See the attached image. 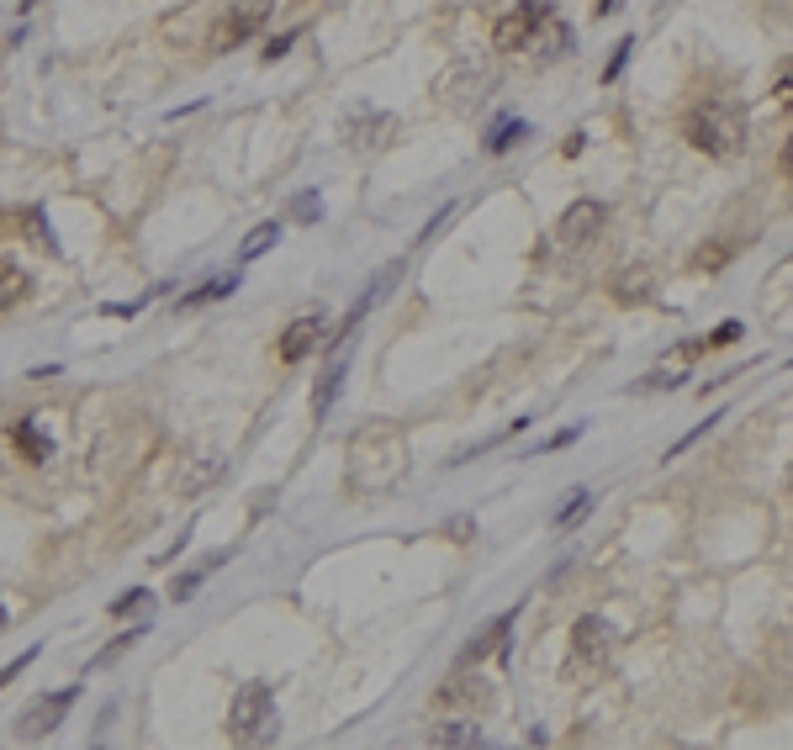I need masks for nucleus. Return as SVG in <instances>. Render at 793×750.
Instances as JSON below:
<instances>
[{
  "label": "nucleus",
  "instance_id": "nucleus-1",
  "mask_svg": "<svg viewBox=\"0 0 793 750\" xmlns=\"http://www.w3.org/2000/svg\"><path fill=\"white\" fill-rule=\"evenodd\" d=\"M682 138H688L698 154H709V159H735V154H741V143H746V111L735 106V101L709 96V101L688 106V117H682Z\"/></svg>",
  "mask_w": 793,
  "mask_h": 750
},
{
  "label": "nucleus",
  "instance_id": "nucleus-2",
  "mask_svg": "<svg viewBox=\"0 0 793 750\" xmlns=\"http://www.w3.org/2000/svg\"><path fill=\"white\" fill-rule=\"evenodd\" d=\"M228 735L238 745H260L275 735V692L270 682H244L238 687V698L228 708Z\"/></svg>",
  "mask_w": 793,
  "mask_h": 750
},
{
  "label": "nucleus",
  "instance_id": "nucleus-3",
  "mask_svg": "<svg viewBox=\"0 0 793 750\" xmlns=\"http://www.w3.org/2000/svg\"><path fill=\"white\" fill-rule=\"evenodd\" d=\"M550 16H556V6L550 0H519L508 16H497V27H492V43H497V53H524L529 43H534V32H540Z\"/></svg>",
  "mask_w": 793,
  "mask_h": 750
},
{
  "label": "nucleus",
  "instance_id": "nucleus-4",
  "mask_svg": "<svg viewBox=\"0 0 793 750\" xmlns=\"http://www.w3.org/2000/svg\"><path fill=\"white\" fill-rule=\"evenodd\" d=\"M270 22V0H238L223 11V22L212 27V53H233L260 37V27Z\"/></svg>",
  "mask_w": 793,
  "mask_h": 750
},
{
  "label": "nucleus",
  "instance_id": "nucleus-5",
  "mask_svg": "<svg viewBox=\"0 0 793 750\" xmlns=\"http://www.w3.org/2000/svg\"><path fill=\"white\" fill-rule=\"evenodd\" d=\"M614 624L608 618H598V613H582L577 624H571V650H577V661H587V666H603L608 655H614Z\"/></svg>",
  "mask_w": 793,
  "mask_h": 750
},
{
  "label": "nucleus",
  "instance_id": "nucleus-6",
  "mask_svg": "<svg viewBox=\"0 0 793 750\" xmlns=\"http://www.w3.org/2000/svg\"><path fill=\"white\" fill-rule=\"evenodd\" d=\"M323 344H328V317L323 312H302L297 323L281 333V349H275V354H281V365H302L307 354L323 349Z\"/></svg>",
  "mask_w": 793,
  "mask_h": 750
},
{
  "label": "nucleus",
  "instance_id": "nucleus-7",
  "mask_svg": "<svg viewBox=\"0 0 793 750\" xmlns=\"http://www.w3.org/2000/svg\"><path fill=\"white\" fill-rule=\"evenodd\" d=\"M75 698H80V682H75V687L48 692V698H38V703H32L27 714H22V729H16V735H22V740H43L48 729L59 724V719L69 714V708H75Z\"/></svg>",
  "mask_w": 793,
  "mask_h": 750
},
{
  "label": "nucleus",
  "instance_id": "nucleus-8",
  "mask_svg": "<svg viewBox=\"0 0 793 750\" xmlns=\"http://www.w3.org/2000/svg\"><path fill=\"white\" fill-rule=\"evenodd\" d=\"M598 228H603V206L598 201H571L566 206V217H561V243H587V238H598Z\"/></svg>",
  "mask_w": 793,
  "mask_h": 750
},
{
  "label": "nucleus",
  "instance_id": "nucleus-9",
  "mask_svg": "<svg viewBox=\"0 0 793 750\" xmlns=\"http://www.w3.org/2000/svg\"><path fill=\"white\" fill-rule=\"evenodd\" d=\"M508 629H513V613H497L492 624H482L466 640V650H460V666H476L482 655H492V650H503V640H508Z\"/></svg>",
  "mask_w": 793,
  "mask_h": 750
},
{
  "label": "nucleus",
  "instance_id": "nucleus-10",
  "mask_svg": "<svg viewBox=\"0 0 793 750\" xmlns=\"http://www.w3.org/2000/svg\"><path fill=\"white\" fill-rule=\"evenodd\" d=\"M566 48H571V27L561 22V16H550V22L534 32V43H529V53H534V59H545V64L550 59H566Z\"/></svg>",
  "mask_w": 793,
  "mask_h": 750
},
{
  "label": "nucleus",
  "instance_id": "nucleus-11",
  "mask_svg": "<svg viewBox=\"0 0 793 750\" xmlns=\"http://www.w3.org/2000/svg\"><path fill=\"white\" fill-rule=\"evenodd\" d=\"M392 280H397V265H386V270H381V275L371 280V286H365V291L355 296V307H349V317H344V333H349V328H355V323H360V317H365V312H371V307L381 302V296H386V291H392Z\"/></svg>",
  "mask_w": 793,
  "mask_h": 750
},
{
  "label": "nucleus",
  "instance_id": "nucleus-12",
  "mask_svg": "<svg viewBox=\"0 0 793 750\" xmlns=\"http://www.w3.org/2000/svg\"><path fill=\"white\" fill-rule=\"evenodd\" d=\"M344 365H349V349L339 344V360H334V365L323 370V381H318V391H312V412H318V418H323V412L334 407V397H339V386H344Z\"/></svg>",
  "mask_w": 793,
  "mask_h": 750
},
{
  "label": "nucleus",
  "instance_id": "nucleus-13",
  "mask_svg": "<svg viewBox=\"0 0 793 750\" xmlns=\"http://www.w3.org/2000/svg\"><path fill=\"white\" fill-rule=\"evenodd\" d=\"M587 508H593V492H587V486H571V492L561 497V508H556V518H550V529H577V523L587 518Z\"/></svg>",
  "mask_w": 793,
  "mask_h": 750
},
{
  "label": "nucleus",
  "instance_id": "nucleus-14",
  "mask_svg": "<svg viewBox=\"0 0 793 750\" xmlns=\"http://www.w3.org/2000/svg\"><path fill=\"white\" fill-rule=\"evenodd\" d=\"M27 291H32V275H27L22 265H11V259H0V312L16 307Z\"/></svg>",
  "mask_w": 793,
  "mask_h": 750
},
{
  "label": "nucleus",
  "instance_id": "nucleus-15",
  "mask_svg": "<svg viewBox=\"0 0 793 750\" xmlns=\"http://www.w3.org/2000/svg\"><path fill=\"white\" fill-rule=\"evenodd\" d=\"M524 138H529V122L524 117H503V122H492V133L482 143H487V154H508V148L524 143Z\"/></svg>",
  "mask_w": 793,
  "mask_h": 750
},
{
  "label": "nucleus",
  "instance_id": "nucleus-16",
  "mask_svg": "<svg viewBox=\"0 0 793 750\" xmlns=\"http://www.w3.org/2000/svg\"><path fill=\"white\" fill-rule=\"evenodd\" d=\"M429 745H482V729L466 724V719H450V724L429 729Z\"/></svg>",
  "mask_w": 793,
  "mask_h": 750
},
{
  "label": "nucleus",
  "instance_id": "nucleus-17",
  "mask_svg": "<svg viewBox=\"0 0 793 750\" xmlns=\"http://www.w3.org/2000/svg\"><path fill=\"white\" fill-rule=\"evenodd\" d=\"M275 238H281V222H260V228L238 243V265H249V259H260L265 249H275Z\"/></svg>",
  "mask_w": 793,
  "mask_h": 750
},
{
  "label": "nucleus",
  "instance_id": "nucleus-18",
  "mask_svg": "<svg viewBox=\"0 0 793 750\" xmlns=\"http://www.w3.org/2000/svg\"><path fill=\"white\" fill-rule=\"evenodd\" d=\"M223 560H228V555H212V560H201L196 571H186V576H180L175 587H170V603H191V592H196L201 581H207V576L217 571V566H223Z\"/></svg>",
  "mask_w": 793,
  "mask_h": 750
},
{
  "label": "nucleus",
  "instance_id": "nucleus-19",
  "mask_svg": "<svg viewBox=\"0 0 793 750\" xmlns=\"http://www.w3.org/2000/svg\"><path fill=\"white\" fill-rule=\"evenodd\" d=\"M11 439H16V449H22L27 460H48V455H53V444L38 434V423H16V428H11Z\"/></svg>",
  "mask_w": 793,
  "mask_h": 750
},
{
  "label": "nucleus",
  "instance_id": "nucleus-20",
  "mask_svg": "<svg viewBox=\"0 0 793 750\" xmlns=\"http://www.w3.org/2000/svg\"><path fill=\"white\" fill-rule=\"evenodd\" d=\"M233 286H238V275H217V280H207V286H196L186 296V307H201V302H212V296H228Z\"/></svg>",
  "mask_w": 793,
  "mask_h": 750
},
{
  "label": "nucleus",
  "instance_id": "nucleus-21",
  "mask_svg": "<svg viewBox=\"0 0 793 750\" xmlns=\"http://www.w3.org/2000/svg\"><path fill=\"white\" fill-rule=\"evenodd\" d=\"M630 48H635V43L624 37V43H614V53H608V64H603V80H608V85H614L619 74H624V64H630Z\"/></svg>",
  "mask_w": 793,
  "mask_h": 750
},
{
  "label": "nucleus",
  "instance_id": "nucleus-22",
  "mask_svg": "<svg viewBox=\"0 0 793 750\" xmlns=\"http://www.w3.org/2000/svg\"><path fill=\"white\" fill-rule=\"evenodd\" d=\"M32 661H38V645H32V650H22L11 666H0V687H11V682H16V677H22V671L32 666Z\"/></svg>",
  "mask_w": 793,
  "mask_h": 750
},
{
  "label": "nucleus",
  "instance_id": "nucleus-23",
  "mask_svg": "<svg viewBox=\"0 0 793 750\" xmlns=\"http://www.w3.org/2000/svg\"><path fill=\"white\" fill-rule=\"evenodd\" d=\"M719 418H725V412H709V418H704V423H698V428H688V434H682V439L672 444V455H682V449H688V444H698V439H704V434H709V428H714Z\"/></svg>",
  "mask_w": 793,
  "mask_h": 750
},
{
  "label": "nucleus",
  "instance_id": "nucleus-24",
  "mask_svg": "<svg viewBox=\"0 0 793 750\" xmlns=\"http://www.w3.org/2000/svg\"><path fill=\"white\" fill-rule=\"evenodd\" d=\"M143 634H149V629H133V634H122V640H117L112 650H101V655H96V661H90V666H106V661H117V655H122V650H133V645L143 640Z\"/></svg>",
  "mask_w": 793,
  "mask_h": 750
},
{
  "label": "nucleus",
  "instance_id": "nucleus-25",
  "mask_svg": "<svg viewBox=\"0 0 793 750\" xmlns=\"http://www.w3.org/2000/svg\"><path fill=\"white\" fill-rule=\"evenodd\" d=\"M291 217H297V222H318V191H302L297 201H291Z\"/></svg>",
  "mask_w": 793,
  "mask_h": 750
},
{
  "label": "nucleus",
  "instance_id": "nucleus-26",
  "mask_svg": "<svg viewBox=\"0 0 793 750\" xmlns=\"http://www.w3.org/2000/svg\"><path fill=\"white\" fill-rule=\"evenodd\" d=\"M772 96H778V106H793V64L778 69V80H772Z\"/></svg>",
  "mask_w": 793,
  "mask_h": 750
},
{
  "label": "nucleus",
  "instance_id": "nucleus-27",
  "mask_svg": "<svg viewBox=\"0 0 793 750\" xmlns=\"http://www.w3.org/2000/svg\"><path fill=\"white\" fill-rule=\"evenodd\" d=\"M143 597H149V592H143V587H133V592H122L117 603H112V618H122V613H133V608H143Z\"/></svg>",
  "mask_w": 793,
  "mask_h": 750
},
{
  "label": "nucleus",
  "instance_id": "nucleus-28",
  "mask_svg": "<svg viewBox=\"0 0 793 750\" xmlns=\"http://www.w3.org/2000/svg\"><path fill=\"white\" fill-rule=\"evenodd\" d=\"M741 339V323H719L714 333H709V349H725V344H735Z\"/></svg>",
  "mask_w": 793,
  "mask_h": 750
},
{
  "label": "nucleus",
  "instance_id": "nucleus-29",
  "mask_svg": "<svg viewBox=\"0 0 793 750\" xmlns=\"http://www.w3.org/2000/svg\"><path fill=\"white\" fill-rule=\"evenodd\" d=\"M297 43V32H286V37H270L265 43V64H275V59H286V48Z\"/></svg>",
  "mask_w": 793,
  "mask_h": 750
},
{
  "label": "nucleus",
  "instance_id": "nucleus-30",
  "mask_svg": "<svg viewBox=\"0 0 793 750\" xmlns=\"http://www.w3.org/2000/svg\"><path fill=\"white\" fill-rule=\"evenodd\" d=\"M614 291L624 296V302H630V296H645V270H635L630 280H619V286H614Z\"/></svg>",
  "mask_w": 793,
  "mask_h": 750
},
{
  "label": "nucleus",
  "instance_id": "nucleus-31",
  "mask_svg": "<svg viewBox=\"0 0 793 750\" xmlns=\"http://www.w3.org/2000/svg\"><path fill=\"white\" fill-rule=\"evenodd\" d=\"M577 439H582V428H561V434H556V439H545L540 449H566V444H577Z\"/></svg>",
  "mask_w": 793,
  "mask_h": 750
},
{
  "label": "nucleus",
  "instance_id": "nucleus-32",
  "mask_svg": "<svg viewBox=\"0 0 793 750\" xmlns=\"http://www.w3.org/2000/svg\"><path fill=\"white\" fill-rule=\"evenodd\" d=\"M778 164H783V175H793V138L783 143V154H778Z\"/></svg>",
  "mask_w": 793,
  "mask_h": 750
},
{
  "label": "nucleus",
  "instance_id": "nucleus-33",
  "mask_svg": "<svg viewBox=\"0 0 793 750\" xmlns=\"http://www.w3.org/2000/svg\"><path fill=\"white\" fill-rule=\"evenodd\" d=\"M593 11H598V16H614V11H619V0H598Z\"/></svg>",
  "mask_w": 793,
  "mask_h": 750
},
{
  "label": "nucleus",
  "instance_id": "nucleus-34",
  "mask_svg": "<svg viewBox=\"0 0 793 750\" xmlns=\"http://www.w3.org/2000/svg\"><path fill=\"white\" fill-rule=\"evenodd\" d=\"M0 629H6V608H0Z\"/></svg>",
  "mask_w": 793,
  "mask_h": 750
}]
</instances>
